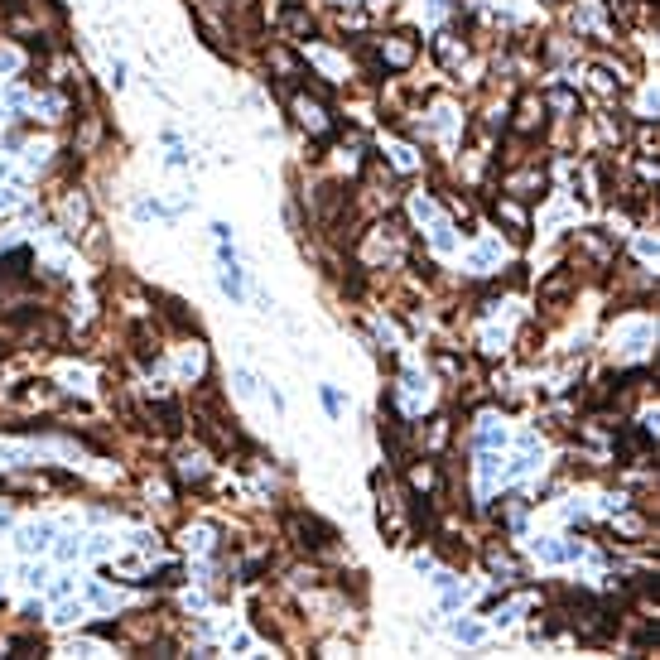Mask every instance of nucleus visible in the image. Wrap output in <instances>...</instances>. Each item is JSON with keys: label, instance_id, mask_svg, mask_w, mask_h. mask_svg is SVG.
Instances as JSON below:
<instances>
[{"label": "nucleus", "instance_id": "nucleus-1", "mask_svg": "<svg viewBox=\"0 0 660 660\" xmlns=\"http://www.w3.org/2000/svg\"><path fill=\"white\" fill-rule=\"evenodd\" d=\"M289 535H294L299 549H309V554H323L332 540H337L332 535V526H323L318 516H294V521H289Z\"/></svg>", "mask_w": 660, "mask_h": 660}, {"label": "nucleus", "instance_id": "nucleus-2", "mask_svg": "<svg viewBox=\"0 0 660 660\" xmlns=\"http://www.w3.org/2000/svg\"><path fill=\"white\" fill-rule=\"evenodd\" d=\"M289 111H294V121L304 125L309 135H318V140H328L332 135V116H328V106H323L318 97H314V101H309V97H294Z\"/></svg>", "mask_w": 660, "mask_h": 660}, {"label": "nucleus", "instance_id": "nucleus-3", "mask_svg": "<svg viewBox=\"0 0 660 660\" xmlns=\"http://www.w3.org/2000/svg\"><path fill=\"white\" fill-rule=\"evenodd\" d=\"M414 53H419V39H414L410 29H395V34H386L381 39V68H410L414 63Z\"/></svg>", "mask_w": 660, "mask_h": 660}, {"label": "nucleus", "instance_id": "nucleus-4", "mask_svg": "<svg viewBox=\"0 0 660 660\" xmlns=\"http://www.w3.org/2000/svg\"><path fill=\"white\" fill-rule=\"evenodd\" d=\"M540 125H545V101H540L535 92H526V97L516 101V130L531 135V130H540Z\"/></svg>", "mask_w": 660, "mask_h": 660}, {"label": "nucleus", "instance_id": "nucleus-5", "mask_svg": "<svg viewBox=\"0 0 660 660\" xmlns=\"http://www.w3.org/2000/svg\"><path fill=\"white\" fill-rule=\"evenodd\" d=\"M574 270H554L549 280H540V304H564L569 294H574Z\"/></svg>", "mask_w": 660, "mask_h": 660}, {"label": "nucleus", "instance_id": "nucleus-6", "mask_svg": "<svg viewBox=\"0 0 660 660\" xmlns=\"http://www.w3.org/2000/svg\"><path fill=\"white\" fill-rule=\"evenodd\" d=\"M217 285H222V294H227L232 304H241V299H246V280H241V265H237V260H222Z\"/></svg>", "mask_w": 660, "mask_h": 660}, {"label": "nucleus", "instance_id": "nucleus-7", "mask_svg": "<svg viewBox=\"0 0 660 660\" xmlns=\"http://www.w3.org/2000/svg\"><path fill=\"white\" fill-rule=\"evenodd\" d=\"M280 24H285L289 34H299V39L314 34V15H309L304 5H280Z\"/></svg>", "mask_w": 660, "mask_h": 660}, {"label": "nucleus", "instance_id": "nucleus-8", "mask_svg": "<svg viewBox=\"0 0 660 660\" xmlns=\"http://www.w3.org/2000/svg\"><path fill=\"white\" fill-rule=\"evenodd\" d=\"M405 477H410V492H434L439 487V468L434 463H405Z\"/></svg>", "mask_w": 660, "mask_h": 660}, {"label": "nucleus", "instance_id": "nucleus-9", "mask_svg": "<svg viewBox=\"0 0 660 660\" xmlns=\"http://www.w3.org/2000/svg\"><path fill=\"white\" fill-rule=\"evenodd\" d=\"M496 222H506V227H511V237H516V241H521V237H526V207L516 203V198H501V203H496Z\"/></svg>", "mask_w": 660, "mask_h": 660}, {"label": "nucleus", "instance_id": "nucleus-10", "mask_svg": "<svg viewBox=\"0 0 660 660\" xmlns=\"http://www.w3.org/2000/svg\"><path fill=\"white\" fill-rule=\"evenodd\" d=\"M265 63H270V68H275L280 78H304V68H299V58H294L289 48H280V43H270V48H265Z\"/></svg>", "mask_w": 660, "mask_h": 660}, {"label": "nucleus", "instance_id": "nucleus-11", "mask_svg": "<svg viewBox=\"0 0 660 660\" xmlns=\"http://www.w3.org/2000/svg\"><path fill=\"white\" fill-rule=\"evenodd\" d=\"M434 53H439L444 68H458V63L468 58V43H458L454 34H439V39H434Z\"/></svg>", "mask_w": 660, "mask_h": 660}, {"label": "nucleus", "instance_id": "nucleus-12", "mask_svg": "<svg viewBox=\"0 0 660 660\" xmlns=\"http://www.w3.org/2000/svg\"><path fill=\"white\" fill-rule=\"evenodd\" d=\"M48 540H53V526H48V521L24 526V531H20V549H24V554H34V549H48Z\"/></svg>", "mask_w": 660, "mask_h": 660}, {"label": "nucleus", "instance_id": "nucleus-13", "mask_svg": "<svg viewBox=\"0 0 660 660\" xmlns=\"http://www.w3.org/2000/svg\"><path fill=\"white\" fill-rule=\"evenodd\" d=\"M63 217H68V227H83V222H92V203L83 198V188H73V193H68V203H63Z\"/></svg>", "mask_w": 660, "mask_h": 660}, {"label": "nucleus", "instance_id": "nucleus-14", "mask_svg": "<svg viewBox=\"0 0 660 660\" xmlns=\"http://www.w3.org/2000/svg\"><path fill=\"white\" fill-rule=\"evenodd\" d=\"M178 477H183V482H188V477H193V482H203V477H207V463L198 454H178Z\"/></svg>", "mask_w": 660, "mask_h": 660}, {"label": "nucleus", "instance_id": "nucleus-15", "mask_svg": "<svg viewBox=\"0 0 660 660\" xmlns=\"http://www.w3.org/2000/svg\"><path fill=\"white\" fill-rule=\"evenodd\" d=\"M540 101H545V106H554V111H578V97H574V92H564V87H559V92H549V97H540Z\"/></svg>", "mask_w": 660, "mask_h": 660}, {"label": "nucleus", "instance_id": "nucleus-16", "mask_svg": "<svg viewBox=\"0 0 660 660\" xmlns=\"http://www.w3.org/2000/svg\"><path fill=\"white\" fill-rule=\"evenodd\" d=\"M454 636L458 641H482V626L477 622H454Z\"/></svg>", "mask_w": 660, "mask_h": 660}, {"label": "nucleus", "instance_id": "nucleus-17", "mask_svg": "<svg viewBox=\"0 0 660 660\" xmlns=\"http://www.w3.org/2000/svg\"><path fill=\"white\" fill-rule=\"evenodd\" d=\"M449 439V419H429V449H439Z\"/></svg>", "mask_w": 660, "mask_h": 660}, {"label": "nucleus", "instance_id": "nucleus-18", "mask_svg": "<svg viewBox=\"0 0 660 660\" xmlns=\"http://www.w3.org/2000/svg\"><path fill=\"white\" fill-rule=\"evenodd\" d=\"M24 583H29V588H43V583H48V569H43V564H24Z\"/></svg>", "mask_w": 660, "mask_h": 660}, {"label": "nucleus", "instance_id": "nucleus-19", "mask_svg": "<svg viewBox=\"0 0 660 660\" xmlns=\"http://www.w3.org/2000/svg\"><path fill=\"white\" fill-rule=\"evenodd\" d=\"M323 405H328V414H332V419L342 414V395H337V386H323Z\"/></svg>", "mask_w": 660, "mask_h": 660}, {"label": "nucleus", "instance_id": "nucleus-20", "mask_svg": "<svg viewBox=\"0 0 660 660\" xmlns=\"http://www.w3.org/2000/svg\"><path fill=\"white\" fill-rule=\"evenodd\" d=\"M164 164H169V169H183V164H188V150H183V145H169Z\"/></svg>", "mask_w": 660, "mask_h": 660}, {"label": "nucleus", "instance_id": "nucleus-21", "mask_svg": "<svg viewBox=\"0 0 660 660\" xmlns=\"http://www.w3.org/2000/svg\"><path fill=\"white\" fill-rule=\"evenodd\" d=\"M237 391H241V395H251V391H255V376H251V372H237Z\"/></svg>", "mask_w": 660, "mask_h": 660}, {"label": "nucleus", "instance_id": "nucleus-22", "mask_svg": "<svg viewBox=\"0 0 660 660\" xmlns=\"http://www.w3.org/2000/svg\"><path fill=\"white\" fill-rule=\"evenodd\" d=\"M78 549H83V545H78V540H63V545H58V559H73V554H78Z\"/></svg>", "mask_w": 660, "mask_h": 660}, {"label": "nucleus", "instance_id": "nucleus-23", "mask_svg": "<svg viewBox=\"0 0 660 660\" xmlns=\"http://www.w3.org/2000/svg\"><path fill=\"white\" fill-rule=\"evenodd\" d=\"M48 593H53V598H68V593H73V578H58V583H53Z\"/></svg>", "mask_w": 660, "mask_h": 660}, {"label": "nucleus", "instance_id": "nucleus-24", "mask_svg": "<svg viewBox=\"0 0 660 660\" xmlns=\"http://www.w3.org/2000/svg\"><path fill=\"white\" fill-rule=\"evenodd\" d=\"M111 83H116V87H125V63H121V58L111 63Z\"/></svg>", "mask_w": 660, "mask_h": 660}, {"label": "nucleus", "instance_id": "nucleus-25", "mask_svg": "<svg viewBox=\"0 0 660 660\" xmlns=\"http://www.w3.org/2000/svg\"><path fill=\"white\" fill-rule=\"evenodd\" d=\"M15 207V188H0V212H10Z\"/></svg>", "mask_w": 660, "mask_h": 660}, {"label": "nucleus", "instance_id": "nucleus-26", "mask_svg": "<svg viewBox=\"0 0 660 660\" xmlns=\"http://www.w3.org/2000/svg\"><path fill=\"white\" fill-rule=\"evenodd\" d=\"M0 174H5V164H0Z\"/></svg>", "mask_w": 660, "mask_h": 660}]
</instances>
